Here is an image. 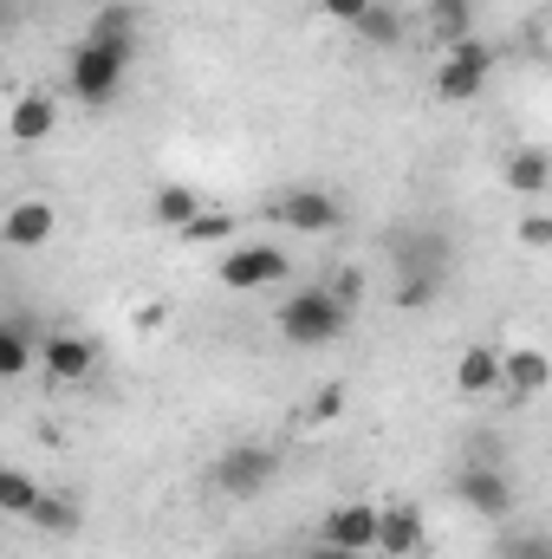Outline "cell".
<instances>
[{"instance_id": "1", "label": "cell", "mask_w": 552, "mask_h": 559, "mask_svg": "<svg viewBox=\"0 0 552 559\" xmlns=\"http://www.w3.org/2000/svg\"><path fill=\"white\" fill-rule=\"evenodd\" d=\"M279 332H286V345L319 352V345H332V338H345V332H351V312H345L325 286H299V293L279 306Z\"/></svg>"}, {"instance_id": "2", "label": "cell", "mask_w": 552, "mask_h": 559, "mask_svg": "<svg viewBox=\"0 0 552 559\" xmlns=\"http://www.w3.org/2000/svg\"><path fill=\"white\" fill-rule=\"evenodd\" d=\"M131 59H137V52H118V46L85 39V46L72 52V72H65L72 98H79V105H111L118 85H124V72H131Z\"/></svg>"}, {"instance_id": "3", "label": "cell", "mask_w": 552, "mask_h": 559, "mask_svg": "<svg viewBox=\"0 0 552 559\" xmlns=\"http://www.w3.org/2000/svg\"><path fill=\"white\" fill-rule=\"evenodd\" d=\"M279 475V455L267 442H235V449H221V462H215V495H228V501H261L267 488H274Z\"/></svg>"}, {"instance_id": "4", "label": "cell", "mask_w": 552, "mask_h": 559, "mask_svg": "<svg viewBox=\"0 0 552 559\" xmlns=\"http://www.w3.org/2000/svg\"><path fill=\"white\" fill-rule=\"evenodd\" d=\"M488 72H494V46L468 33V39L442 46V66H435V98H448V105H468V98H481Z\"/></svg>"}, {"instance_id": "5", "label": "cell", "mask_w": 552, "mask_h": 559, "mask_svg": "<svg viewBox=\"0 0 552 559\" xmlns=\"http://www.w3.org/2000/svg\"><path fill=\"white\" fill-rule=\"evenodd\" d=\"M455 495H461L475 514H488V521H507V514H514V481H507V468H494V462L461 468V475H455Z\"/></svg>"}, {"instance_id": "6", "label": "cell", "mask_w": 552, "mask_h": 559, "mask_svg": "<svg viewBox=\"0 0 552 559\" xmlns=\"http://www.w3.org/2000/svg\"><path fill=\"white\" fill-rule=\"evenodd\" d=\"M274 215L292 235H338V228H345V209H338L332 195H319V189H286L274 202Z\"/></svg>"}, {"instance_id": "7", "label": "cell", "mask_w": 552, "mask_h": 559, "mask_svg": "<svg viewBox=\"0 0 552 559\" xmlns=\"http://www.w3.org/2000/svg\"><path fill=\"white\" fill-rule=\"evenodd\" d=\"M325 547H345V554H377V508L371 501H338L319 527Z\"/></svg>"}, {"instance_id": "8", "label": "cell", "mask_w": 552, "mask_h": 559, "mask_svg": "<svg viewBox=\"0 0 552 559\" xmlns=\"http://www.w3.org/2000/svg\"><path fill=\"white\" fill-rule=\"evenodd\" d=\"M39 365H46L52 384H85L92 365H98V345H92L85 332H52V338L39 345Z\"/></svg>"}, {"instance_id": "9", "label": "cell", "mask_w": 552, "mask_h": 559, "mask_svg": "<svg viewBox=\"0 0 552 559\" xmlns=\"http://www.w3.org/2000/svg\"><path fill=\"white\" fill-rule=\"evenodd\" d=\"M52 235H59V209L39 202V195L13 202V209L0 215V241H7V248H46Z\"/></svg>"}, {"instance_id": "10", "label": "cell", "mask_w": 552, "mask_h": 559, "mask_svg": "<svg viewBox=\"0 0 552 559\" xmlns=\"http://www.w3.org/2000/svg\"><path fill=\"white\" fill-rule=\"evenodd\" d=\"M286 254L279 248H228V261H221V286H235V293H254V286H274L286 280Z\"/></svg>"}, {"instance_id": "11", "label": "cell", "mask_w": 552, "mask_h": 559, "mask_svg": "<svg viewBox=\"0 0 552 559\" xmlns=\"http://www.w3.org/2000/svg\"><path fill=\"white\" fill-rule=\"evenodd\" d=\"M429 547V527H422V508L397 501V508H377V554L391 559H416Z\"/></svg>"}, {"instance_id": "12", "label": "cell", "mask_w": 552, "mask_h": 559, "mask_svg": "<svg viewBox=\"0 0 552 559\" xmlns=\"http://www.w3.org/2000/svg\"><path fill=\"white\" fill-rule=\"evenodd\" d=\"M59 131V105L46 98V92H26L13 111H7V138L13 143H46Z\"/></svg>"}, {"instance_id": "13", "label": "cell", "mask_w": 552, "mask_h": 559, "mask_svg": "<svg viewBox=\"0 0 552 559\" xmlns=\"http://www.w3.org/2000/svg\"><path fill=\"white\" fill-rule=\"evenodd\" d=\"M552 378L547 352H533V345H514V352H501V384L514 391V397H540Z\"/></svg>"}, {"instance_id": "14", "label": "cell", "mask_w": 552, "mask_h": 559, "mask_svg": "<svg viewBox=\"0 0 552 559\" xmlns=\"http://www.w3.org/2000/svg\"><path fill=\"white\" fill-rule=\"evenodd\" d=\"M455 391H461V397H488V391H501V352H494V345H468L461 365H455Z\"/></svg>"}, {"instance_id": "15", "label": "cell", "mask_w": 552, "mask_h": 559, "mask_svg": "<svg viewBox=\"0 0 552 559\" xmlns=\"http://www.w3.org/2000/svg\"><path fill=\"white\" fill-rule=\"evenodd\" d=\"M507 189H520V195H547V182H552V156L533 143V150H520V156H507Z\"/></svg>"}, {"instance_id": "16", "label": "cell", "mask_w": 552, "mask_h": 559, "mask_svg": "<svg viewBox=\"0 0 552 559\" xmlns=\"http://www.w3.org/2000/svg\"><path fill=\"white\" fill-rule=\"evenodd\" d=\"M85 39L118 46V52H137V7H98V20H92Z\"/></svg>"}, {"instance_id": "17", "label": "cell", "mask_w": 552, "mask_h": 559, "mask_svg": "<svg viewBox=\"0 0 552 559\" xmlns=\"http://www.w3.org/2000/svg\"><path fill=\"white\" fill-rule=\"evenodd\" d=\"M149 209H156V222H163V228H189V222L202 215V195H195L189 182H163Z\"/></svg>"}, {"instance_id": "18", "label": "cell", "mask_w": 552, "mask_h": 559, "mask_svg": "<svg viewBox=\"0 0 552 559\" xmlns=\"http://www.w3.org/2000/svg\"><path fill=\"white\" fill-rule=\"evenodd\" d=\"M468 26H475V0H429V33H435L442 46L468 39Z\"/></svg>"}, {"instance_id": "19", "label": "cell", "mask_w": 552, "mask_h": 559, "mask_svg": "<svg viewBox=\"0 0 552 559\" xmlns=\"http://www.w3.org/2000/svg\"><path fill=\"white\" fill-rule=\"evenodd\" d=\"M26 521H33V527H39V534H52V540H59V534H72V527H79V508H72V501H59V495H46V488H39V501H33V508H26Z\"/></svg>"}, {"instance_id": "20", "label": "cell", "mask_w": 552, "mask_h": 559, "mask_svg": "<svg viewBox=\"0 0 552 559\" xmlns=\"http://www.w3.org/2000/svg\"><path fill=\"white\" fill-rule=\"evenodd\" d=\"M26 371H33V332L0 325V378H26Z\"/></svg>"}, {"instance_id": "21", "label": "cell", "mask_w": 552, "mask_h": 559, "mask_svg": "<svg viewBox=\"0 0 552 559\" xmlns=\"http://www.w3.org/2000/svg\"><path fill=\"white\" fill-rule=\"evenodd\" d=\"M358 33H364L371 46H404V20H397V7H377V0L358 13Z\"/></svg>"}, {"instance_id": "22", "label": "cell", "mask_w": 552, "mask_h": 559, "mask_svg": "<svg viewBox=\"0 0 552 559\" xmlns=\"http://www.w3.org/2000/svg\"><path fill=\"white\" fill-rule=\"evenodd\" d=\"M176 235H182L189 248H208V241H228V235H235V215H221V209H202V215H195L189 228H176Z\"/></svg>"}, {"instance_id": "23", "label": "cell", "mask_w": 552, "mask_h": 559, "mask_svg": "<svg viewBox=\"0 0 552 559\" xmlns=\"http://www.w3.org/2000/svg\"><path fill=\"white\" fill-rule=\"evenodd\" d=\"M39 501V488H33V475H20V468H0V514H20L26 521V508Z\"/></svg>"}, {"instance_id": "24", "label": "cell", "mask_w": 552, "mask_h": 559, "mask_svg": "<svg viewBox=\"0 0 552 559\" xmlns=\"http://www.w3.org/2000/svg\"><path fill=\"white\" fill-rule=\"evenodd\" d=\"M325 293H332V299H338V306L351 312V306L364 299V274H358V267H338V274L325 280Z\"/></svg>"}, {"instance_id": "25", "label": "cell", "mask_w": 552, "mask_h": 559, "mask_svg": "<svg viewBox=\"0 0 552 559\" xmlns=\"http://www.w3.org/2000/svg\"><path fill=\"white\" fill-rule=\"evenodd\" d=\"M332 417H345V384H325V391L305 404V423H332Z\"/></svg>"}, {"instance_id": "26", "label": "cell", "mask_w": 552, "mask_h": 559, "mask_svg": "<svg viewBox=\"0 0 552 559\" xmlns=\"http://www.w3.org/2000/svg\"><path fill=\"white\" fill-rule=\"evenodd\" d=\"M520 241H527V248H552V215L547 209H527V215H520Z\"/></svg>"}, {"instance_id": "27", "label": "cell", "mask_w": 552, "mask_h": 559, "mask_svg": "<svg viewBox=\"0 0 552 559\" xmlns=\"http://www.w3.org/2000/svg\"><path fill=\"white\" fill-rule=\"evenodd\" d=\"M364 7H371V0H319V13H325V20H345V26H358Z\"/></svg>"}, {"instance_id": "28", "label": "cell", "mask_w": 552, "mask_h": 559, "mask_svg": "<svg viewBox=\"0 0 552 559\" xmlns=\"http://www.w3.org/2000/svg\"><path fill=\"white\" fill-rule=\"evenodd\" d=\"M507 554H514V559H552V547L540 540V534H520V540H514Z\"/></svg>"}, {"instance_id": "29", "label": "cell", "mask_w": 552, "mask_h": 559, "mask_svg": "<svg viewBox=\"0 0 552 559\" xmlns=\"http://www.w3.org/2000/svg\"><path fill=\"white\" fill-rule=\"evenodd\" d=\"M299 559H364V554H345V547H325V540H319V547H305Z\"/></svg>"}, {"instance_id": "30", "label": "cell", "mask_w": 552, "mask_h": 559, "mask_svg": "<svg viewBox=\"0 0 552 559\" xmlns=\"http://www.w3.org/2000/svg\"><path fill=\"white\" fill-rule=\"evenodd\" d=\"M0 33H7V7H0Z\"/></svg>"}]
</instances>
